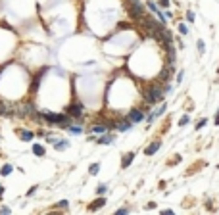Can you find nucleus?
Listing matches in <instances>:
<instances>
[{"label":"nucleus","instance_id":"21","mask_svg":"<svg viewBox=\"0 0 219 215\" xmlns=\"http://www.w3.org/2000/svg\"><path fill=\"white\" fill-rule=\"evenodd\" d=\"M179 31H181V35H187V33H188V27L184 25V23H181V25H179Z\"/></svg>","mask_w":219,"mask_h":215},{"label":"nucleus","instance_id":"29","mask_svg":"<svg viewBox=\"0 0 219 215\" xmlns=\"http://www.w3.org/2000/svg\"><path fill=\"white\" fill-rule=\"evenodd\" d=\"M213 121H215V125H219V110H217V114H215V119H213Z\"/></svg>","mask_w":219,"mask_h":215},{"label":"nucleus","instance_id":"22","mask_svg":"<svg viewBox=\"0 0 219 215\" xmlns=\"http://www.w3.org/2000/svg\"><path fill=\"white\" fill-rule=\"evenodd\" d=\"M69 133H73V134H79V133H83V129H81V127H69Z\"/></svg>","mask_w":219,"mask_h":215},{"label":"nucleus","instance_id":"8","mask_svg":"<svg viewBox=\"0 0 219 215\" xmlns=\"http://www.w3.org/2000/svg\"><path fill=\"white\" fill-rule=\"evenodd\" d=\"M115 127H117V131L125 133V131H131V127H133V123H131L129 119H125V121H119V123H117V125H115Z\"/></svg>","mask_w":219,"mask_h":215},{"label":"nucleus","instance_id":"6","mask_svg":"<svg viewBox=\"0 0 219 215\" xmlns=\"http://www.w3.org/2000/svg\"><path fill=\"white\" fill-rule=\"evenodd\" d=\"M67 114L73 115V117H81V115H83V106H81V104H75V106H71V108L67 110Z\"/></svg>","mask_w":219,"mask_h":215},{"label":"nucleus","instance_id":"20","mask_svg":"<svg viewBox=\"0 0 219 215\" xmlns=\"http://www.w3.org/2000/svg\"><path fill=\"white\" fill-rule=\"evenodd\" d=\"M206 125H207V119H200V121H198V125H196V129L200 131V129H204Z\"/></svg>","mask_w":219,"mask_h":215},{"label":"nucleus","instance_id":"26","mask_svg":"<svg viewBox=\"0 0 219 215\" xmlns=\"http://www.w3.org/2000/svg\"><path fill=\"white\" fill-rule=\"evenodd\" d=\"M183 77H184V71L181 69V71L177 73V85H179V83H183Z\"/></svg>","mask_w":219,"mask_h":215},{"label":"nucleus","instance_id":"1","mask_svg":"<svg viewBox=\"0 0 219 215\" xmlns=\"http://www.w3.org/2000/svg\"><path fill=\"white\" fill-rule=\"evenodd\" d=\"M161 98H164V90H161V86H152L150 90H146L144 92V100L146 104H156V102H159Z\"/></svg>","mask_w":219,"mask_h":215},{"label":"nucleus","instance_id":"4","mask_svg":"<svg viewBox=\"0 0 219 215\" xmlns=\"http://www.w3.org/2000/svg\"><path fill=\"white\" fill-rule=\"evenodd\" d=\"M127 119H129L131 123H138L144 119V114L140 110H129V114H127Z\"/></svg>","mask_w":219,"mask_h":215},{"label":"nucleus","instance_id":"23","mask_svg":"<svg viewBox=\"0 0 219 215\" xmlns=\"http://www.w3.org/2000/svg\"><path fill=\"white\" fill-rule=\"evenodd\" d=\"M12 173V165H4L2 167V175H10Z\"/></svg>","mask_w":219,"mask_h":215},{"label":"nucleus","instance_id":"9","mask_svg":"<svg viewBox=\"0 0 219 215\" xmlns=\"http://www.w3.org/2000/svg\"><path fill=\"white\" fill-rule=\"evenodd\" d=\"M133 160H135V154H133V152L125 154V156H123V161H121V167H123V169H125V167H129Z\"/></svg>","mask_w":219,"mask_h":215},{"label":"nucleus","instance_id":"17","mask_svg":"<svg viewBox=\"0 0 219 215\" xmlns=\"http://www.w3.org/2000/svg\"><path fill=\"white\" fill-rule=\"evenodd\" d=\"M188 121H190V115H183V117H181V121H179V127L188 125Z\"/></svg>","mask_w":219,"mask_h":215},{"label":"nucleus","instance_id":"10","mask_svg":"<svg viewBox=\"0 0 219 215\" xmlns=\"http://www.w3.org/2000/svg\"><path fill=\"white\" fill-rule=\"evenodd\" d=\"M113 140H115V137H113V134H104V137H100L96 142H98V144H112Z\"/></svg>","mask_w":219,"mask_h":215},{"label":"nucleus","instance_id":"19","mask_svg":"<svg viewBox=\"0 0 219 215\" xmlns=\"http://www.w3.org/2000/svg\"><path fill=\"white\" fill-rule=\"evenodd\" d=\"M146 6H148L150 10H152V12H154V14H156V12H158V10H159V8L156 6V2H146Z\"/></svg>","mask_w":219,"mask_h":215},{"label":"nucleus","instance_id":"2","mask_svg":"<svg viewBox=\"0 0 219 215\" xmlns=\"http://www.w3.org/2000/svg\"><path fill=\"white\" fill-rule=\"evenodd\" d=\"M129 17H133V19L144 17V6L138 2V0H131L129 2Z\"/></svg>","mask_w":219,"mask_h":215},{"label":"nucleus","instance_id":"5","mask_svg":"<svg viewBox=\"0 0 219 215\" xmlns=\"http://www.w3.org/2000/svg\"><path fill=\"white\" fill-rule=\"evenodd\" d=\"M165 110H167V106L164 104V102H161V106H159V108H158L156 111H154V114H150V115L146 117V123H152V121H154L156 117H159V115H164V114H165Z\"/></svg>","mask_w":219,"mask_h":215},{"label":"nucleus","instance_id":"3","mask_svg":"<svg viewBox=\"0 0 219 215\" xmlns=\"http://www.w3.org/2000/svg\"><path fill=\"white\" fill-rule=\"evenodd\" d=\"M44 119L50 123H62V127H67V123H69V119L65 115H54V114H46Z\"/></svg>","mask_w":219,"mask_h":215},{"label":"nucleus","instance_id":"14","mask_svg":"<svg viewBox=\"0 0 219 215\" xmlns=\"http://www.w3.org/2000/svg\"><path fill=\"white\" fill-rule=\"evenodd\" d=\"M33 152L37 154V156H44V148H42L40 144H35V146H33Z\"/></svg>","mask_w":219,"mask_h":215},{"label":"nucleus","instance_id":"13","mask_svg":"<svg viewBox=\"0 0 219 215\" xmlns=\"http://www.w3.org/2000/svg\"><path fill=\"white\" fill-rule=\"evenodd\" d=\"M104 203H106V200H104V198H98V200H96V203H92V206H90V209H98V208H102V206H104Z\"/></svg>","mask_w":219,"mask_h":215},{"label":"nucleus","instance_id":"30","mask_svg":"<svg viewBox=\"0 0 219 215\" xmlns=\"http://www.w3.org/2000/svg\"><path fill=\"white\" fill-rule=\"evenodd\" d=\"M2 192H4V190H2V186H0V196H2Z\"/></svg>","mask_w":219,"mask_h":215},{"label":"nucleus","instance_id":"11","mask_svg":"<svg viewBox=\"0 0 219 215\" xmlns=\"http://www.w3.org/2000/svg\"><path fill=\"white\" fill-rule=\"evenodd\" d=\"M19 137H21L23 140H31V138H33V133H31V131H21Z\"/></svg>","mask_w":219,"mask_h":215},{"label":"nucleus","instance_id":"7","mask_svg":"<svg viewBox=\"0 0 219 215\" xmlns=\"http://www.w3.org/2000/svg\"><path fill=\"white\" fill-rule=\"evenodd\" d=\"M159 148H161V142H159V140H156V142H152V144H150L148 148L144 150V154H146V156H152V154H156Z\"/></svg>","mask_w":219,"mask_h":215},{"label":"nucleus","instance_id":"12","mask_svg":"<svg viewBox=\"0 0 219 215\" xmlns=\"http://www.w3.org/2000/svg\"><path fill=\"white\" fill-rule=\"evenodd\" d=\"M67 146H69V142H65V140L64 142H54V148L56 150H65Z\"/></svg>","mask_w":219,"mask_h":215},{"label":"nucleus","instance_id":"27","mask_svg":"<svg viewBox=\"0 0 219 215\" xmlns=\"http://www.w3.org/2000/svg\"><path fill=\"white\" fill-rule=\"evenodd\" d=\"M159 6L161 8H169V0H159Z\"/></svg>","mask_w":219,"mask_h":215},{"label":"nucleus","instance_id":"18","mask_svg":"<svg viewBox=\"0 0 219 215\" xmlns=\"http://www.w3.org/2000/svg\"><path fill=\"white\" fill-rule=\"evenodd\" d=\"M196 44H198V52H200V54H204V50H206V44H204V40L200 39V40L196 42Z\"/></svg>","mask_w":219,"mask_h":215},{"label":"nucleus","instance_id":"16","mask_svg":"<svg viewBox=\"0 0 219 215\" xmlns=\"http://www.w3.org/2000/svg\"><path fill=\"white\" fill-rule=\"evenodd\" d=\"M92 133L102 134V133H106V127H104V125H94V127H92Z\"/></svg>","mask_w":219,"mask_h":215},{"label":"nucleus","instance_id":"28","mask_svg":"<svg viewBox=\"0 0 219 215\" xmlns=\"http://www.w3.org/2000/svg\"><path fill=\"white\" fill-rule=\"evenodd\" d=\"M117 213H119V215H125V213H129V209H127V208H121V209H117Z\"/></svg>","mask_w":219,"mask_h":215},{"label":"nucleus","instance_id":"15","mask_svg":"<svg viewBox=\"0 0 219 215\" xmlns=\"http://www.w3.org/2000/svg\"><path fill=\"white\" fill-rule=\"evenodd\" d=\"M88 171H90V175H96V173L100 171V163H92V165H90V169H88Z\"/></svg>","mask_w":219,"mask_h":215},{"label":"nucleus","instance_id":"25","mask_svg":"<svg viewBox=\"0 0 219 215\" xmlns=\"http://www.w3.org/2000/svg\"><path fill=\"white\" fill-rule=\"evenodd\" d=\"M106 190H108V186H106V185H98V190H96V192H98V194H104Z\"/></svg>","mask_w":219,"mask_h":215},{"label":"nucleus","instance_id":"24","mask_svg":"<svg viewBox=\"0 0 219 215\" xmlns=\"http://www.w3.org/2000/svg\"><path fill=\"white\" fill-rule=\"evenodd\" d=\"M194 19H196L194 17V12H187V21H188V23H192Z\"/></svg>","mask_w":219,"mask_h":215}]
</instances>
